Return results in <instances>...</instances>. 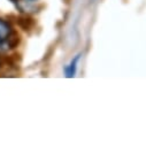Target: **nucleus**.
Listing matches in <instances>:
<instances>
[{"label": "nucleus", "mask_w": 146, "mask_h": 146, "mask_svg": "<svg viewBox=\"0 0 146 146\" xmlns=\"http://www.w3.org/2000/svg\"><path fill=\"white\" fill-rule=\"evenodd\" d=\"M21 44V36L15 24L7 17L0 16V55L6 58L14 53Z\"/></svg>", "instance_id": "f257e3e1"}, {"label": "nucleus", "mask_w": 146, "mask_h": 146, "mask_svg": "<svg viewBox=\"0 0 146 146\" xmlns=\"http://www.w3.org/2000/svg\"><path fill=\"white\" fill-rule=\"evenodd\" d=\"M83 56V53L80 52L76 55L72 56V59L69 61V63H67L63 67V74L67 78H74L77 74V69H78V64L81 62V59Z\"/></svg>", "instance_id": "f03ea898"}, {"label": "nucleus", "mask_w": 146, "mask_h": 146, "mask_svg": "<svg viewBox=\"0 0 146 146\" xmlns=\"http://www.w3.org/2000/svg\"><path fill=\"white\" fill-rule=\"evenodd\" d=\"M4 67H5V62H4V58L0 55V71H1L3 69H4Z\"/></svg>", "instance_id": "7ed1b4c3"}, {"label": "nucleus", "mask_w": 146, "mask_h": 146, "mask_svg": "<svg viewBox=\"0 0 146 146\" xmlns=\"http://www.w3.org/2000/svg\"><path fill=\"white\" fill-rule=\"evenodd\" d=\"M7 1H9V3H12V4L16 5V6H19V5H20V3L22 1V0H7Z\"/></svg>", "instance_id": "20e7f679"}, {"label": "nucleus", "mask_w": 146, "mask_h": 146, "mask_svg": "<svg viewBox=\"0 0 146 146\" xmlns=\"http://www.w3.org/2000/svg\"><path fill=\"white\" fill-rule=\"evenodd\" d=\"M25 1H28V3H37V1H39V0H25Z\"/></svg>", "instance_id": "39448f33"}]
</instances>
